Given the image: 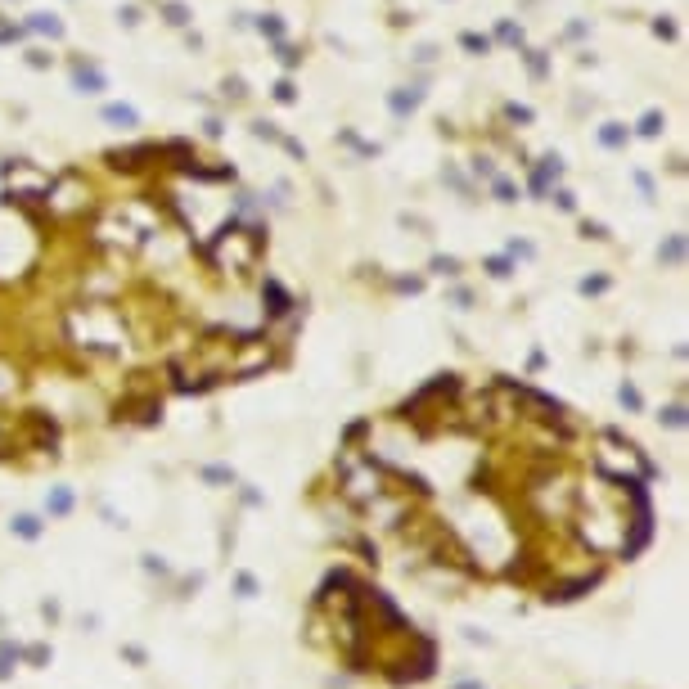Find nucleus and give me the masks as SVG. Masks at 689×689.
<instances>
[{
	"label": "nucleus",
	"mask_w": 689,
	"mask_h": 689,
	"mask_svg": "<svg viewBox=\"0 0 689 689\" xmlns=\"http://www.w3.org/2000/svg\"><path fill=\"white\" fill-rule=\"evenodd\" d=\"M599 577H604V572H586V577H572V581H550V586H545V604H572V599H581V595H590V590L599 586Z\"/></svg>",
	"instance_id": "1"
},
{
	"label": "nucleus",
	"mask_w": 689,
	"mask_h": 689,
	"mask_svg": "<svg viewBox=\"0 0 689 689\" xmlns=\"http://www.w3.org/2000/svg\"><path fill=\"white\" fill-rule=\"evenodd\" d=\"M293 293L284 289L280 280H262V311H266V320H289L293 315Z\"/></svg>",
	"instance_id": "2"
},
{
	"label": "nucleus",
	"mask_w": 689,
	"mask_h": 689,
	"mask_svg": "<svg viewBox=\"0 0 689 689\" xmlns=\"http://www.w3.org/2000/svg\"><path fill=\"white\" fill-rule=\"evenodd\" d=\"M109 158V167L113 171H140V167H149V162H162L158 158V145H136V149H109L104 153Z\"/></svg>",
	"instance_id": "3"
},
{
	"label": "nucleus",
	"mask_w": 689,
	"mask_h": 689,
	"mask_svg": "<svg viewBox=\"0 0 689 689\" xmlns=\"http://www.w3.org/2000/svg\"><path fill=\"white\" fill-rule=\"evenodd\" d=\"M559 176H563V158H559V153H545V158H541V162L532 167V176H528V189H532L536 198H545V194L554 189V180H559Z\"/></svg>",
	"instance_id": "4"
},
{
	"label": "nucleus",
	"mask_w": 689,
	"mask_h": 689,
	"mask_svg": "<svg viewBox=\"0 0 689 689\" xmlns=\"http://www.w3.org/2000/svg\"><path fill=\"white\" fill-rule=\"evenodd\" d=\"M27 424H32V433H36V446L41 451H59V424H54L50 415H41V410H27Z\"/></svg>",
	"instance_id": "5"
},
{
	"label": "nucleus",
	"mask_w": 689,
	"mask_h": 689,
	"mask_svg": "<svg viewBox=\"0 0 689 689\" xmlns=\"http://www.w3.org/2000/svg\"><path fill=\"white\" fill-rule=\"evenodd\" d=\"M104 86H109V81H104V72L95 68V63H86V59L72 63V90L77 95H100Z\"/></svg>",
	"instance_id": "6"
},
{
	"label": "nucleus",
	"mask_w": 689,
	"mask_h": 689,
	"mask_svg": "<svg viewBox=\"0 0 689 689\" xmlns=\"http://www.w3.org/2000/svg\"><path fill=\"white\" fill-rule=\"evenodd\" d=\"M424 104V86H397V90L388 95V109L392 118H410V113Z\"/></svg>",
	"instance_id": "7"
},
{
	"label": "nucleus",
	"mask_w": 689,
	"mask_h": 689,
	"mask_svg": "<svg viewBox=\"0 0 689 689\" xmlns=\"http://www.w3.org/2000/svg\"><path fill=\"white\" fill-rule=\"evenodd\" d=\"M72 509H77L72 486H50V496H45V514H50V518H68Z\"/></svg>",
	"instance_id": "8"
},
{
	"label": "nucleus",
	"mask_w": 689,
	"mask_h": 689,
	"mask_svg": "<svg viewBox=\"0 0 689 689\" xmlns=\"http://www.w3.org/2000/svg\"><path fill=\"white\" fill-rule=\"evenodd\" d=\"M9 532H14L18 541H41V536H45V523L36 518V514H14V523H9Z\"/></svg>",
	"instance_id": "9"
},
{
	"label": "nucleus",
	"mask_w": 689,
	"mask_h": 689,
	"mask_svg": "<svg viewBox=\"0 0 689 689\" xmlns=\"http://www.w3.org/2000/svg\"><path fill=\"white\" fill-rule=\"evenodd\" d=\"M658 262L663 266H685V235H667L658 244Z\"/></svg>",
	"instance_id": "10"
},
{
	"label": "nucleus",
	"mask_w": 689,
	"mask_h": 689,
	"mask_svg": "<svg viewBox=\"0 0 689 689\" xmlns=\"http://www.w3.org/2000/svg\"><path fill=\"white\" fill-rule=\"evenodd\" d=\"M104 122H113V127L131 131V127H140V113L131 109V104H104Z\"/></svg>",
	"instance_id": "11"
},
{
	"label": "nucleus",
	"mask_w": 689,
	"mask_h": 689,
	"mask_svg": "<svg viewBox=\"0 0 689 689\" xmlns=\"http://www.w3.org/2000/svg\"><path fill=\"white\" fill-rule=\"evenodd\" d=\"M27 32H41V36H50V41H59V36H63V23H59V18H54V14H32V18H27Z\"/></svg>",
	"instance_id": "12"
},
{
	"label": "nucleus",
	"mask_w": 689,
	"mask_h": 689,
	"mask_svg": "<svg viewBox=\"0 0 689 689\" xmlns=\"http://www.w3.org/2000/svg\"><path fill=\"white\" fill-rule=\"evenodd\" d=\"M626 140H631V131L621 127V122H604V127H599V145L604 149H626Z\"/></svg>",
	"instance_id": "13"
},
{
	"label": "nucleus",
	"mask_w": 689,
	"mask_h": 689,
	"mask_svg": "<svg viewBox=\"0 0 689 689\" xmlns=\"http://www.w3.org/2000/svg\"><path fill=\"white\" fill-rule=\"evenodd\" d=\"M158 14L167 18L171 27H189V18H194V14H189V5H180V0H162V5H158Z\"/></svg>",
	"instance_id": "14"
},
{
	"label": "nucleus",
	"mask_w": 689,
	"mask_h": 689,
	"mask_svg": "<svg viewBox=\"0 0 689 689\" xmlns=\"http://www.w3.org/2000/svg\"><path fill=\"white\" fill-rule=\"evenodd\" d=\"M18 654L23 649L14 640H0V681H14V667H18Z\"/></svg>",
	"instance_id": "15"
},
{
	"label": "nucleus",
	"mask_w": 689,
	"mask_h": 689,
	"mask_svg": "<svg viewBox=\"0 0 689 689\" xmlns=\"http://www.w3.org/2000/svg\"><path fill=\"white\" fill-rule=\"evenodd\" d=\"M198 477L212 482V486H235V468H230V464H203V468H198Z\"/></svg>",
	"instance_id": "16"
},
{
	"label": "nucleus",
	"mask_w": 689,
	"mask_h": 689,
	"mask_svg": "<svg viewBox=\"0 0 689 689\" xmlns=\"http://www.w3.org/2000/svg\"><path fill=\"white\" fill-rule=\"evenodd\" d=\"M491 198H496V203H518V185H514L509 176L496 171V176H491Z\"/></svg>",
	"instance_id": "17"
},
{
	"label": "nucleus",
	"mask_w": 689,
	"mask_h": 689,
	"mask_svg": "<svg viewBox=\"0 0 689 689\" xmlns=\"http://www.w3.org/2000/svg\"><path fill=\"white\" fill-rule=\"evenodd\" d=\"M428 271H433V275H442V280H455V275L464 271V262H459V257H446V253H437L433 262H428Z\"/></svg>",
	"instance_id": "18"
},
{
	"label": "nucleus",
	"mask_w": 689,
	"mask_h": 689,
	"mask_svg": "<svg viewBox=\"0 0 689 689\" xmlns=\"http://www.w3.org/2000/svg\"><path fill=\"white\" fill-rule=\"evenodd\" d=\"M663 127H667V118H663V113H658V109H649L644 113V118H640V136H644V140H658V136H663Z\"/></svg>",
	"instance_id": "19"
},
{
	"label": "nucleus",
	"mask_w": 689,
	"mask_h": 689,
	"mask_svg": "<svg viewBox=\"0 0 689 689\" xmlns=\"http://www.w3.org/2000/svg\"><path fill=\"white\" fill-rule=\"evenodd\" d=\"M482 271L491 275V280H509V275H514V257H509V253H505V257H486Z\"/></svg>",
	"instance_id": "20"
},
{
	"label": "nucleus",
	"mask_w": 689,
	"mask_h": 689,
	"mask_svg": "<svg viewBox=\"0 0 689 689\" xmlns=\"http://www.w3.org/2000/svg\"><path fill=\"white\" fill-rule=\"evenodd\" d=\"M235 595L239 599H257L262 595V581H257L253 572H235Z\"/></svg>",
	"instance_id": "21"
},
{
	"label": "nucleus",
	"mask_w": 689,
	"mask_h": 689,
	"mask_svg": "<svg viewBox=\"0 0 689 689\" xmlns=\"http://www.w3.org/2000/svg\"><path fill=\"white\" fill-rule=\"evenodd\" d=\"M608 289H612V280H608V275H586V280L577 284V293H581V298H599V293H608Z\"/></svg>",
	"instance_id": "22"
},
{
	"label": "nucleus",
	"mask_w": 689,
	"mask_h": 689,
	"mask_svg": "<svg viewBox=\"0 0 689 689\" xmlns=\"http://www.w3.org/2000/svg\"><path fill=\"white\" fill-rule=\"evenodd\" d=\"M50 644H27L23 654H18V663H27V667H50Z\"/></svg>",
	"instance_id": "23"
},
{
	"label": "nucleus",
	"mask_w": 689,
	"mask_h": 689,
	"mask_svg": "<svg viewBox=\"0 0 689 689\" xmlns=\"http://www.w3.org/2000/svg\"><path fill=\"white\" fill-rule=\"evenodd\" d=\"M658 424H663V428H685V424H689V410L681 406V401H676V406H663Z\"/></svg>",
	"instance_id": "24"
},
{
	"label": "nucleus",
	"mask_w": 689,
	"mask_h": 689,
	"mask_svg": "<svg viewBox=\"0 0 689 689\" xmlns=\"http://www.w3.org/2000/svg\"><path fill=\"white\" fill-rule=\"evenodd\" d=\"M617 401L631 410V415H640V410H644V397H640V388H635V383H621V388H617Z\"/></svg>",
	"instance_id": "25"
},
{
	"label": "nucleus",
	"mask_w": 689,
	"mask_h": 689,
	"mask_svg": "<svg viewBox=\"0 0 689 689\" xmlns=\"http://www.w3.org/2000/svg\"><path fill=\"white\" fill-rule=\"evenodd\" d=\"M257 32L271 36V41H284V18L280 14H262V18H257Z\"/></svg>",
	"instance_id": "26"
},
{
	"label": "nucleus",
	"mask_w": 689,
	"mask_h": 689,
	"mask_svg": "<svg viewBox=\"0 0 689 689\" xmlns=\"http://www.w3.org/2000/svg\"><path fill=\"white\" fill-rule=\"evenodd\" d=\"M523 59H528V72L536 77V81H545V77H550V59H545V50H528Z\"/></svg>",
	"instance_id": "27"
},
{
	"label": "nucleus",
	"mask_w": 689,
	"mask_h": 689,
	"mask_svg": "<svg viewBox=\"0 0 689 689\" xmlns=\"http://www.w3.org/2000/svg\"><path fill=\"white\" fill-rule=\"evenodd\" d=\"M459 45H464L468 54H491V36H482V32H464Z\"/></svg>",
	"instance_id": "28"
},
{
	"label": "nucleus",
	"mask_w": 689,
	"mask_h": 689,
	"mask_svg": "<svg viewBox=\"0 0 689 689\" xmlns=\"http://www.w3.org/2000/svg\"><path fill=\"white\" fill-rule=\"evenodd\" d=\"M496 41H505V45H523V27L518 23H509V18H505L500 27H496Z\"/></svg>",
	"instance_id": "29"
},
{
	"label": "nucleus",
	"mask_w": 689,
	"mask_h": 689,
	"mask_svg": "<svg viewBox=\"0 0 689 689\" xmlns=\"http://www.w3.org/2000/svg\"><path fill=\"white\" fill-rule=\"evenodd\" d=\"M140 568L149 572V577H171V568H167V559H158V554H140Z\"/></svg>",
	"instance_id": "30"
},
{
	"label": "nucleus",
	"mask_w": 689,
	"mask_h": 689,
	"mask_svg": "<svg viewBox=\"0 0 689 689\" xmlns=\"http://www.w3.org/2000/svg\"><path fill=\"white\" fill-rule=\"evenodd\" d=\"M253 136H257V140H271V145H280L284 131L275 127V122H262V118H257V122H253Z\"/></svg>",
	"instance_id": "31"
},
{
	"label": "nucleus",
	"mask_w": 689,
	"mask_h": 689,
	"mask_svg": "<svg viewBox=\"0 0 689 689\" xmlns=\"http://www.w3.org/2000/svg\"><path fill=\"white\" fill-rule=\"evenodd\" d=\"M221 95H225V100H248V86H244V77H225V81H221Z\"/></svg>",
	"instance_id": "32"
},
{
	"label": "nucleus",
	"mask_w": 689,
	"mask_h": 689,
	"mask_svg": "<svg viewBox=\"0 0 689 689\" xmlns=\"http://www.w3.org/2000/svg\"><path fill=\"white\" fill-rule=\"evenodd\" d=\"M271 95H275V100H280V104H293V100H298V86H293V77H280Z\"/></svg>",
	"instance_id": "33"
},
{
	"label": "nucleus",
	"mask_w": 689,
	"mask_h": 689,
	"mask_svg": "<svg viewBox=\"0 0 689 689\" xmlns=\"http://www.w3.org/2000/svg\"><path fill=\"white\" fill-rule=\"evenodd\" d=\"M442 180H451V185L459 189V194H464V203H473V185H468V180H464V176H459V171H455V167H446V171H442Z\"/></svg>",
	"instance_id": "34"
},
{
	"label": "nucleus",
	"mask_w": 689,
	"mask_h": 689,
	"mask_svg": "<svg viewBox=\"0 0 689 689\" xmlns=\"http://www.w3.org/2000/svg\"><path fill=\"white\" fill-rule=\"evenodd\" d=\"M275 45H280V63H284V68H298V63H302L298 45H289V41H275Z\"/></svg>",
	"instance_id": "35"
},
{
	"label": "nucleus",
	"mask_w": 689,
	"mask_h": 689,
	"mask_svg": "<svg viewBox=\"0 0 689 689\" xmlns=\"http://www.w3.org/2000/svg\"><path fill=\"white\" fill-rule=\"evenodd\" d=\"M581 239H595V244H604V239H608V225H604V221H581Z\"/></svg>",
	"instance_id": "36"
},
{
	"label": "nucleus",
	"mask_w": 689,
	"mask_h": 689,
	"mask_svg": "<svg viewBox=\"0 0 689 689\" xmlns=\"http://www.w3.org/2000/svg\"><path fill=\"white\" fill-rule=\"evenodd\" d=\"M554 207H559V212H577V194H572V189H554Z\"/></svg>",
	"instance_id": "37"
},
{
	"label": "nucleus",
	"mask_w": 689,
	"mask_h": 689,
	"mask_svg": "<svg viewBox=\"0 0 689 689\" xmlns=\"http://www.w3.org/2000/svg\"><path fill=\"white\" fill-rule=\"evenodd\" d=\"M509 257H514V262H518V257H523V262H532L536 248L528 244V239H509Z\"/></svg>",
	"instance_id": "38"
},
{
	"label": "nucleus",
	"mask_w": 689,
	"mask_h": 689,
	"mask_svg": "<svg viewBox=\"0 0 689 689\" xmlns=\"http://www.w3.org/2000/svg\"><path fill=\"white\" fill-rule=\"evenodd\" d=\"M122 658H127L131 667H149V654L140 644H122Z\"/></svg>",
	"instance_id": "39"
},
{
	"label": "nucleus",
	"mask_w": 689,
	"mask_h": 689,
	"mask_svg": "<svg viewBox=\"0 0 689 689\" xmlns=\"http://www.w3.org/2000/svg\"><path fill=\"white\" fill-rule=\"evenodd\" d=\"M505 118H509V122H532L536 113L528 109V104H505Z\"/></svg>",
	"instance_id": "40"
},
{
	"label": "nucleus",
	"mask_w": 689,
	"mask_h": 689,
	"mask_svg": "<svg viewBox=\"0 0 689 689\" xmlns=\"http://www.w3.org/2000/svg\"><path fill=\"white\" fill-rule=\"evenodd\" d=\"M392 289H397V293H419V289H424V280H419V275H401V280H392Z\"/></svg>",
	"instance_id": "41"
},
{
	"label": "nucleus",
	"mask_w": 689,
	"mask_h": 689,
	"mask_svg": "<svg viewBox=\"0 0 689 689\" xmlns=\"http://www.w3.org/2000/svg\"><path fill=\"white\" fill-rule=\"evenodd\" d=\"M473 176H482V180H491V176H496V162H491V158H482V153H477V158H473Z\"/></svg>",
	"instance_id": "42"
},
{
	"label": "nucleus",
	"mask_w": 689,
	"mask_h": 689,
	"mask_svg": "<svg viewBox=\"0 0 689 689\" xmlns=\"http://www.w3.org/2000/svg\"><path fill=\"white\" fill-rule=\"evenodd\" d=\"M654 36L672 41V36H676V23H672V18H654Z\"/></svg>",
	"instance_id": "43"
},
{
	"label": "nucleus",
	"mask_w": 689,
	"mask_h": 689,
	"mask_svg": "<svg viewBox=\"0 0 689 689\" xmlns=\"http://www.w3.org/2000/svg\"><path fill=\"white\" fill-rule=\"evenodd\" d=\"M468 302H473V293H468V289H451V306H455V311H468Z\"/></svg>",
	"instance_id": "44"
},
{
	"label": "nucleus",
	"mask_w": 689,
	"mask_h": 689,
	"mask_svg": "<svg viewBox=\"0 0 689 689\" xmlns=\"http://www.w3.org/2000/svg\"><path fill=\"white\" fill-rule=\"evenodd\" d=\"M118 23H122V27H136V23H140V9H136V5L118 9Z\"/></svg>",
	"instance_id": "45"
},
{
	"label": "nucleus",
	"mask_w": 689,
	"mask_h": 689,
	"mask_svg": "<svg viewBox=\"0 0 689 689\" xmlns=\"http://www.w3.org/2000/svg\"><path fill=\"white\" fill-rule=\"evenodd\" d=\"M221 131H225L221 118H207V122H203V136H207V140H221Z\"/></svg>",
	"instance_id": "46"
},
{
	"label": "nucleus",
	"mask_w": 689,
	"mask_h": 689,
	"mask_svg": "<svg viewBox=\"0 0 689 689\" xmlns=\"http://www.w3.org/2000/svg\"><path fill=\"white\" fill-rule=\"evenodd\" d=\"M280 149H284V153H293V158H306V149H302L293 136H284V140H280Z\"/></svg>",
	"instance_id": "47"
},
{
	"label": "nucleus",
	"mask_w": 689,
	"mask_h": 689,
	"mask_svg": "<svg viewBox=\"0 0 689 689\" xmlns=\"http://www.w3.org/2000/svg\"><path fill=\"white\" fill-rule=\"evenodd\" d=\"M41 617H45V621H59V599H45V604H41Z\"/></svg>",
	"instance_id": "48"
},
{
	"label": "nucleus",
	"mask_w": 689,
	"mask_h": 689,
	"mask_svg": "<svg viewBox=\"0 0 689 689\" xmlns=\"http://www.w3.org/2000/svg\"><path fill=\"white\" fill-rule=\"evenodd\" d=\"M27 63H32V68H50V54H45V50H32V54H27Z\"/></svg>",
	"instance_id": "49"
},
{
	"label": "nucleus",
	"mask_w": 689,
	"mask_h": 689,
	"mask_svg": "<svg viewBox=\"0 0 689 689\" xmlns=\"http://www.w3.org/2000/svg\"><path fill=\"white\" fill-rule=\"evenodd\" d=\"M415 59H419V63H433V59H437V45H419Z\"/></svg>",
	"instance_id": "50"
},
{
	"label": "nucleus",
	"mask_w": 689,
	"mask_h": 689,
	"mask_svg": "<svg viewBox=\"0 0 689 689\" xmlns=\"http://www.w3.org/2000/svg\"><path fill=\"white\" fill-rule=\"evenodd\" d=\"M239 496H244V505H248V509H257V505H262V491H253V486H244Z\"/></svg>",
	"instance_id": "51"
}]
</instances>
